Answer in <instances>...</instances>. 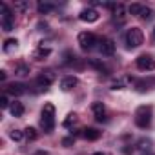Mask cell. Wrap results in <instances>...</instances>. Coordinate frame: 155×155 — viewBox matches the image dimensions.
<instances>
[{
  "label": "cell",
  "mask_w": 155,
  "mask_h": 155,
  "mask_svg": "<svg viewBox=\"0 0 155 155\" xmlns=\"http://www.w3.org/2000/svg\"><path fill=\"white\" fill-rule=\"evenodd\" d=\"M40 126L46 133H51L55 128V106L51 102L44 104L42 108V119H40Z\"/></svg>",
  "instance_id": "6da1fadb"
},
{
  "label": "cell",
  "mask_w": 155,
  "mask_h": 155,
  "mask_svg": "<svg viewBox=\"0 0 155 155\" xmlns=\"http://www.w3.org/2000/svg\"><path fill=\"white\" fill-rule=\"evenodd\" d=\"M135 124L139 128H150L151 124V106H140L135 111Z\"/></svg>",
  "instance_id": "7a4b0ae2"
},
{
  "label": "cell",
  "mask_w": 155,
  "mask_h": 155,
  "mask_svg": "<svg viewBox=\"0 0 155 155\" xmlns=\"http://www.w3.org/2000/svg\"><path fill=\"white\" fill-rule=\"evenodd\" d=\"M142 42H144V35H142V31L139 28H131V29L126 31L128 48H139V46H142Z\"/></svg>",
  "instance_id": "3957f363"
},
{
  "label": "cell",
  "mask_w": 155,
  "mask_h": 155,
  "mask_svg": "<svg viewBox=\"0 0 155 155\" xmlns=\"http://www.w3.org/2000/svg\"><path fill=\"white\" fill-rule=\"evenodd\" d=\"M79 44L84 51H90L95 48V44H99V38L91 31H82V33H79Z\"/></svg>",
  "instance_id": "277c9868"
},
{
  "label": "cell",
  "mask_w": 155,
  "mask_h": 155,
  "mask_svg": "<svg viewBox=\"0 0 155 155\" xmlns=\"http://www.w3.org/2000/svg\"><path fill=\"white\" fill-rule=\"evenodd\" d=\"M55 79H57V75H55L53 69H44V71H40L38 77H37V86H38L40 90H46V88H49V86L55 82Z\"/></svg>",
  "instance_id": "5b68a950"
},
{
  "label": "cell",
  "mask_w": 155,
  "mask_h": 155,
  "mask_svg": "<svg viewBox=\"0 0 155 155\" xmlns=\"http://www.w3.org/2000/svg\"><path fill=\"white\" fill-rule=\"evenodd\" d=\"M2 29L4 31H11L13 29V15L8 8L6 2H2Z\"/></svg>",
  "instance_id": "8992f818"
},
{
  "label": "cell",
  "mask_w": 155,
  "mask_h": 155,
  "mask_svg": "<svg viewBox=\"0 0 155 155\" xmlns=\"http://www.w3.org/2000/svg\"><path fill=\"white\" fill-rule=\"evenodd\" d=\"M99 51L104 57H111L115 53V42L111 38H99Z\"/></svg>",
  "instance_id": "52a82bcc"
},
{
  "label": "cell",
  "mask_w": 155,
  "mask_h": 155,
  "mask_svg": "<svg viewBox=\"0 0 155 155\" xmlns=\"http://www.w3.org/2000/svg\"><path fill=\"white\" fill-rule=\"evenodd\" d=\"M137 68L142 71H151V69H155V58L151 55H140L137 58Z\"/></svg>",
  "instance_id": "ba28073f"
},
{
  "label": "cell",
  "mask_w": 155,
  "mask_h": 155,
  "mask_svg": "<svg viewBox=\"0 0 155 155\" xmlns=\"http://www.w3.org/2000/svg\"><path fill=\"white\" fill-rule=\"evenodd\" d=\"M79 18H81L82 22H97V20H99V11H97V9H93V8L82 9V11H81V15H79Z\"/></svg>",
  "instance_id": "9c48e42d"
},
{
  "label": "cell",
  "mask_w": 155,
  "mask_h": 155,
  "mask_svg": "<svg viewBox=\"0 0 155 155\" xmlns=\"http://www.w3.org/2000/svg\"><path fill=\"white\" fill-rule=\"evenodd\" d=\"M77 84H79V81H77V77H73V75H68V77H64V79L60 81V90H62V91H69V90H73Z\"/></svg>",
  "instance_id": "30bf717a"
},
{
  "label": "cell",
  "mask_w": 155,
  "mask_h": 155,
  "mask_svg": "<svg viewBox=\"0 0 155 155\" xmlns=\"http://www.w3.org/2000/svg\"><path fill=\"white\" fill-rule=\"evenodd\" d=\"M6 91L11 93V95H15V97H18L22 93H26V86L20 84V82H13V84H8L6 86Z\"/></svg>",
  "instance_id": "8fae6325"
},
{
  "label": "cell",
  "mask_w": 155,
  "mask_h": 155,
  "mask_svg": "<svg viewBox=\"0 0 155 155\" xmlns=\"http://www.w3.org/2000/svg\"><path fill=\"white\" fill-rule=\"evenodd\" d=\"M91 110H93V113H95V119H97L99 122L106 120V117H104V111H106V108H104V104H102V102H93V104H91Z\"/></svg>",
  "instance_id": "7c38bea8"
},
{
  "label": "cell",
  "mask_w": 155,
  "mask_h": 155,
  "mask_svg": "<svg viewBox=\"0 0 155 155\" xmlns=\"http://www.w3.org/2000/svg\"><path fill=\"white\" fill-rule=\"evenodd\" d=\"M49 55H51V49H49V48L40 46V48L33 53V58H35V60H44V58H46V57H49Z\"/></svg>",
  "instance_id": "4fadbf2b"
},
{
  "label": "cell",
  "mask_w": 155,
  "mask_h": 155,
  "mask_svg": "<svg viewBox=\"0 0 155 155\" xmlns=\"http://www.w3.org/2000/svg\"><path fill=\"white\" fill-rule=\"evenodd\" d=\"M9 111H11L13 117H22L24 115V104L22 102H13L9 106Z\"/></svg>",
  "instance_id": "5bb4252c"
},
{
  "label": "cell",
  "mask_w": 155,
  "mask_h": 155,
  "mask_svg": "<svg viewBox=\"0 0 155 155\" xmlns=\"http://www.w3.org/2000/svg\"><path fill=\"white\" fill-rule=\"evenodd\" d=\"M88 140H97L99 137H101V131L97 130V128H86L84 130V133H82Z\"/></svg>",
  "instance_id": "9a60e30c"
},
{
  "label": "cell",
  "mask_w": 155,
  "mask_h": 155,
  "mask_svg": "<svg viewBox=\"0 0 155 155\" xmlns=\"http://www.w3.org/2000/svg\"><path fill=\"white\" fill-rule=\"evenodd\" d=\"M128 82H130V77H122V79H117V81L111 82V90H122Z\"/></svg>",
  "instance_id": "2e32d148"
},
{
  "label": "cell",
  "mask_w": 155,
  "mask_h": 155,
  "mask_svg": "<svg viewBox=\"0 0 155 155\" xmlns=\"http://www.w3.org/2000/svg\"><path fill=\"white\" fill-rule=\"evenodd\" d=\"M53 4H48V2H38V6H37V9H38V13L40 15H48L49 11H53Z\"/></svg>",
  "instance_id": "e0dca14e"
},
{
  "label": "cell",
  "mask_w": 155,
  "mask_h": 155,
  "mask_svg": "<svg viewBox=\"0 0 155 155\" xmlns=\"http://www.w3.org/2000/svg\"><path fill=\"white\" fill-rule=\"evenodd\" d=\"M17 46H18V40H17V38H8V40L4 42V51H6V53H11L13 49H17Z\"/></svg>",
  "instance_id": "ac0fdd59"
},
{
  "label": "cell",
  "mask_w": 155,
  "mask_h": 155,
  "mask_svg": "<svg viewBox=\"0 0 155 155\" xmlns=\"http://www.w3.org/2000/svg\"><path fill=\"white\" fill-rule=\"evenodd\" d=\"M113 17H115V20L119 18V22L124 20L126 15H124V6H122V4H117V6H115V9H113Z\"/></svg>",
  "instance_id": "d6986e66"
},
{
  "label": "cell",
  "mask_w": 155,
  "mask_h": 155,
  "mask_svg": "<svg viewBox=\"0 0 155 155\" xmlns=\"http://www.w3.org/2000/svg\"><path fill=\"white\" fill-rule=\"evenodd\" d=\"M153 17H155V11L144 6V9H142V13H140V18H142V20H153Z\"/></svg>",
  "instance_id": "ffe728a7"
},
{
  "label": "cell",
  "mask_w": 155,
  "mask_h": 155,
  "mask_svg": "<svg viewBox=\"0 0 155 155\" xmlns=\"http://www.w3.org/2000/svg\"><path fill=\"white\" fill-rule=\"evenodd\" d=\"M24 131H26V139H28V140H37V139H38V133H37L35 128H26Z\"/></svg>",
  "instance_id": "44dd1931"
},
{
  "label": "cell",
  "mask_w": 155,
  "mask_h": 155,
  "mask_svg": "<svg viewBox=\"0 0 155 155\" xmlns=\"http://www.w3.org/2000/svg\"><path fill=\"white\" fill-rule=\"evenodd\" d=\"M142 9H144L142 4H131V6H130V13H131V15H139V17H140Z\"/></svg>",
  "instance_id": "7402d4cb"
},
{
  "label": "cell",
  "mask_w": 155,
  "mask_h": 155,
  "mask_svg": "<svg viewBox=\"0 0 155 155\" xmlns=\"http://www.w3.org/2000/svg\"><path fill=\"white\" fill-rule=\"evenodd\" d=\"M75 122H77V115H75V113H69V115H68V119L64 120V128H71Z\"/></svg>",
  "instance_id": "603a6c76"
},
{
  "label": "cell",
  "mask_w": 155,
  "mask_h": 155,
  "mask_svg": "<svg viewBox=\"0 0 155 155\" xmlns=\"http://www.w3.org/2000/svg\"><path fill=\"white\" fill-rule=\"evenodd\" d=\"M26 133H22V131H18V130H11V133H9V137L15 140V142H18V140H22V137H24Z\"/></svg>",
  "instance_id": "cb8c5ba5"
},
{
  "label": "cell",
  "mask_w": 155,
  "mask_h": 155,
  "mask_svg": "<svg viewBox=\"0 0 155 155\" xmlns=\"http://www.w3.org/2000/svg\"><path fill=\"white\" fill-rule=\"evenodd\" d=\"M29 73V68L26 66V64H18V68H17V75H20V77H26Z\"/></svg>",
  "instance_id": "d4e9b609"
},
{
  "label": "cell",
  "mask_w": 155,
  "mask_h": 155,
  "mask_svg": "<svg viewBox=\"0 0 155 155\" xmlns=\"http://www.w3.org/2000/svg\"><path fill=\"white\" fill-rule=\"evenodd\" d=\"M29 8L28 2H15V11H26Z\"/></svg>",
  "instance_id": "484cf974"
},
{
  "label": "cell",
  "mask_w": 155,
  "mask_h": 155,
  "mask_svg": "<svg viewBox=\"0 0 155 155\" xmlns=\"http://www.w3.org/2000/svg\"><path fill=\"white\" fill-rule=\"evenodd\" d=\"M90 64L93 66V68H97V69H101V71H108V68L102 64V62H99V60H90Z\"/></svg>",
  "instance_id": "4316f807"
},
{
  "label": "cell",
  "mask_w": 155,
  "mask_h": 155,
  "mask_svg": "<svg viewBox=\"0 0 155 155\" xmlns=\"http://www.w3.org/2000/svg\"><path fill=\"white\" fill-rule=\"evenodd\" d=\"M9 101H8V95H2L0 97V108H9Z\"/></svg>",
  "instance_id": "83f0119b"
},
{
  "label": "cell",
  "mask_w": 155,
  "mask_h": 155,
  "mask_svg": "<svg viewBox=\"0 0 155 155\" xmlns=\"http://www.w3.org/2000/svg\"><path fill=\"white\" fill-rule=\"evenodd\" d=\"M62 144H64V146H69V144H73V139H64Z\"/></svg>",
  "instance_id": "f1b7e54d"
},
{
  "label": "cell",
  "mask_w": 155,
  "mask_h": 155,
  "mask_svg": "<svg viewBox=\"0 0 155 155\" xmlns=\"http://www.w3.org/2000/svg\"><path fill=\"white\" fill-rule=\"evenodd\" d=\"M0 81H2V82L6 81V71H0Z\"/></svg>",
  "instance_id": "f546056e"
},
{
  "label": "cell",
  "mask_w": 155,
  "mask_h": 155,
  "mask_svg": "<svg viewBox=\"0 0 155 155\" xmlns=\"http://www.w3.org/2000/svg\"><path fill=\"white\" fill-rule=\"evenodd\" d=\"M35 155H49V153H48V151H37Z\"/></svg>",
  "instance_id": "4dcf8cb0"
},
{
  "label": "cell",
  "mask_w": 155,
  "mask_h": 155,
  "mask_svg": "<svg viewBox=\"0 0 155 155\" xmlns=\"http://www.w3.org/2000/svg\"><path fill=\"white\" fill-rule=\"evenodd\" d=\"M93 155H106V153H102V151H97V153H93Z\"/></svg>",
  "instance_id": "1f68e13d"
},
{
  "label": "cell",
  "mask_w": 155,
  "mask_h": 155,
  "mask_svg": "<svg viewBox=\"0 0 155 155\" xmlns=\"http://www.w3.org/2000/svg\"><path fill=\"white\" fill-rule=\"evenodd\" d=\"M153 38H155V28H153Z\"/></svg>",
  "instance_id": "d6a6232c"
}]
</instances>
